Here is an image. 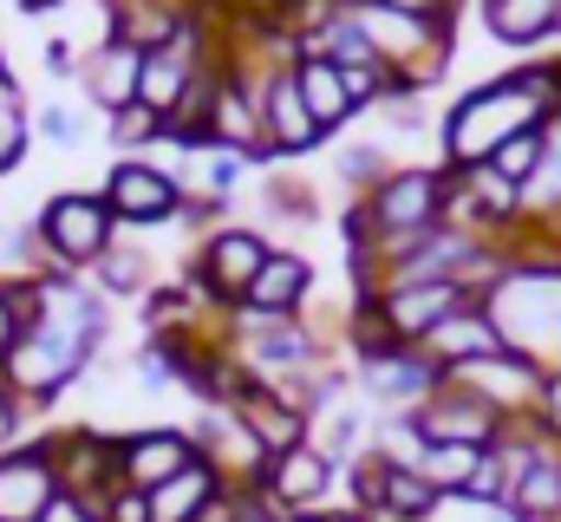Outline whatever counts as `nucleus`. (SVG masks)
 <instances>
[{
	"mask_svg": "<svg viewBox=\"0 0 561 522\" xmlns=\"http://www.w3.org/2000/svg\"><path fill=\"white\" fill-rule=\"evenodd\" d=\"M490 327L503 333V353H523L529 366L561 373V261H510V274L483 294Z\"/></svg>",
	"mask_w": 561,
	"mask_h": 522,
	"instance_id": "1",
	"label": "nucleus"
},
{
	"mask_svg": "<svg viewBox=\"0 0 561 522\" xmlns=\"http://www.w3.org/2000/svg\"><path fill=\"white\" fill-rule=\"evenodd\" d=\"M542 125H549V112H542L510 72H496V79L470 86V92L437 118V150H444L450 170H477V163H490L510 137L542 130Z\"/></svg>",
	"mask_w": 561,
	"mask_h": 522,
	"instance_id": "2",
	"label": "nucleus"
},
{
	"mask_svg": "<svg viewBox=\"0 0 561 522\" xmlns=\"http://www.w3.org/2000/svg\"><path fill=\"white\" fill-rule=\"evenodd\" d=\"M33 236H39V256L53 261V274H85L125 229L99 190H59L33 209Z\"/></svg>",
	"mask_w": 561,
	"mask_h": 522,
	"instance_id": "3",
	"label": "nucleus"
},
{
	"mask_svg": "<svg viewBox=\"0 0 561 522\" xmlns=\"http://www.w3.org/2000/svg\"><path fill=\"white\" fill-rule=\"evenodd\" d=\"M275 256V242L262 236V229H242V223H222V229H209L203 236V249H196V268L183 274L216 314H236L242 300H249V287H255V274H262V261Z\"/></svg>",
	"mask_w": 561,
	"mask_h": 522,
	"instance_id": "4",
	"label": "nucleus"
},
{
	"mask_svg": "<svg viewBox=\"0 0 561 522\" xmlns=\"http://www.w3.org/2000/svg\"><path fill=\"white\" fill-rule=\"evenodd\" d=\"M99 196H105V209L118 216V229H125V236H144V229L176 223V216H183V203H190L183 177H170L157 157H118V163L105 170Z\"/></svg>",
	"mask_w": 561,
	"mask_h": 522,
	"instance_id": "5",
	"label": "nucleus"
},
{
	"mask_svg": "<svg viewBox=\"0 0 561 522\" xmlns=\"http://www.w3.org/2000/svg\"><path fill=\"white\" fill-rule=\"evenodd\" d=\"M444 183H450L444 163H399V170H392L373 196H359V203H366V216H373L379 236H424V229L444 223Z\"/></svg>",
	"mask_w": 561,
	"mask_h": 522,
	"instance_id": "6",
	"label": "nucleus"
},
{
	"mask_svg": "<svg viewBox=\"0 0 561 522\" xmlns=\"http://www.w3.org/2000/svg\"><path fill=\"white\" fill-rule=\"evenodd\" d=\"M46 451H53V470H59V490L72 497H105L118 484V431H99V424H59L46 431Z\"/></svg>",
	"mask_w": 561,
	"mask_h": 522,
	"instance_id": "7",
	"label": "nucleus"
},
{
	"mask_svg": "<svg viewBox=\"0 0 561 522\" xmlns=\"http://www.w3.org/2000/svg\"><path fill=\"white\" fill-rule=\"evenodd\" d=\"M444 379L470 386L496 418H536V411H542V386H549V373L529 366L523 353H490V360H470V366H457V373H444Z\"/></svg>",
	"mask_w": 561,
	"mask_h": 522,
	"instance_id": "8",
	"label": "nucleus"
},
{
	"mask_svg": "<svg viewBox=\"0 0 561 522\" xmlns=\"http://www.w3.org/2000/svg\"><path fill=\"white\" fill-rule=\"evenodd\" d=\"M412 418H419L424 444H477V451H490V444L503 438V424H510V418H496L477 392L457 386V379H444Z\"/></svg>",
	"mask_w": 561,
	"mask_h": 522,
	"instance_id": "9",
	"label": "nucleus"
},
{
	"mask_svg": "<svg viewBox=\"0 0 561 522\" xmlns=\"http://www.w3.org/2000/svg\"><path fill=\"white\" fill-rule=\"evenodd\" d=\"M196 464V438L183 431V424H138V431H118V484H131V490H157V484H170L176 470H190Z\"/></svg>",
	"mask_w": 561,
	"mask_h": 522,
	"instance_id": "10",
	"label": "nucleus"
},
{
	"mask_svg": "<svg viewBox=\"0 0 561 522\" xmlns=\"http://www.w3.org/2000/svg\"><path fill=\"white\" fill-rule=\"evenodd\" d=\"M262 490H268V503L287 510V517L333 510V497H340V464H333V457H320L313 444H300V451H287V457H268ZM340 510H346V503H340Z\"/></svg>",
	"mask_w": 561,
	"mask_h": 522,
	"instance_id": "11",
	"label": "nucleus"
},
{
	"mask_svg": "<svg viewBox=\"0 0 561 522\" xmlns=\"http://www.w3.org/2000/svg\"><path fill=\"white\" fill-rule=\"evenodd\" d=\"M53 497H59V470H53L46 438L0 451V522H39Z\"/></svg>",
	"mask_w": 561,
	"mask_h": 522,
	"instance_id": "12",
	"label": "nucleus"
},
{
	"mask_svg": "<svg viewBox=\"0 0 561 522\" xmlns=\"http://www.w3.org/2000/svg\"><path fill=\"white\" fill-rule=\"evenodd\" d=\"M190 438H196V457L222 470V484H262L268 451L255 444V431H249L229 405H209V411L190 424Z\"/></svg>",
	"mask_w": 561,
	"mask_h": 522,
	"instance_id": "13",
	"label": "nucleus"
},
{
	"mask_svg": "<svg viewBox=\"0 0 561 522\" xmlns=\"http://www.w3.org/2000/svg\"><path fill=\"white\" fill-rule=\"evenodd\" d=\"M437 386H444V366H431L419 347H399L392 360L353 373V392H359L366 405H379V411H419Z\"/></svg>",
	"mask_w": 561,
	"mask_h": 522,
	"instance_id": "14",
	"label": "nucleus"
},
{
	"mask_svg": "<svg viewBox=\"0 0 561 522\" xmlns=\"http://www.w3.org/2000/svg\"><path fill=\"white\" fill-rule=\"evenodd\" d=\"M379 307H386V320H392V333H399L405 347H424L457 307H477V300H470L457 281H412V287H386Z\"/></svg>",
	"mask_w": 561,
	"mask_h": 522,
	"instance_id": "15",
	"label": "nucleus"
},
{
	"mask_svg": "<svg viewBox=\"0 0 561 522\" xmlns=\"http://www.w3.org/2000/svg\"><path fill=\"white\" fill-rule=\"evenodd\" d=\"M262 137H268V163L307 157L313 144H327V130L307 118V105H300V92H294V59L268 72V92H262Z\"/></svg>",
	"mask_w": 561,
	"mask_h": 522,
	"instance_id": "16",
	"label": "nucleus"
},
{
	"mask_svg": "<svg viewBox=\"0 0 561 522\" xmlns=\"http://www.w3.org/2000/svg\"><path fill=\"white\" fill-rule=\"evenodd\" d=\"M105 39H125L138 53H163L190 33V0H99Z\"/></svg>",
	"mask_w": 561,
	"mask_h": 522,
	"instance_id": "17",
	"label": "nucleus"
},
{
	"mask_svg": "<svg viewBox=\"0 0 561 522\" xmlns=\"http://www.w3.org/2000/svg\"><path fill=\"white\" fill-rule=\"evenodd\" d=\"M307 294H313V261L294 256V249H275L262 261V274H255V287H249V300L236 314H249V320H294L307 307Z\"/></svg>",
	"mask_w": 561,
	"mask_h": 522,
	"instance_id": "18",
	"label": "nucleus"
},
{
	"mask_svg": "<svg viewBox=\"0 0 561 522\" xmlns=\"http://www.w3.org/2000/svg\"><path fill=\"white\" fill-rule=\"evenodd\" d=\"M477 20L510 53H529V46L561 39V0H477Z\"/></svg>",
	"mask_w": 561,
	"mask_h": 522,
	"instance_id": "19",
	"label": "nucleus"
},
{
	"mask_svg": "<svg viewBox=\"0 0 561 522\" xmlns=\"http://www.w3.org/2000/svg\"><path fill=\"white\" fill-rule=\"evenodd\" d=\"M79 79H85L92 105H99L105 118H118L125 105H138L144 53H138V46H125V39H99V46H92V59L79 66Z\"/></svg>",
	"mask_w": 561,
	"mask_h": 522,
	"instance_id": "20",
	"label": "nucleus"
},
{
	"mask_svg": "<svg viewBox=\"0 0 561 522\" xmlns=\"http://www.w3.org/2000/svg\"><path fill=\"white\" fill-rule=\"evenodd\" d=\"M294 92H300L307 118L327 130V137L359 112V105H353V92H346V72H340L333 59H320V53H294Z\"/></svg>",
	"mask_w": 561,
	"mask_h": 522,
	"instance_id": "21",
	"label": "nucleus"
},
{
	"mask_svg": "<svg viewBox=\"0 0 561 522\" xmlns=\"http://www.w3.org/2000/svg\"><path fill=\"white\" fill-rule=\"evenodd\" d=\"M431 366H444V373H457V366H470V360H490V353H503V333L490 327V314L483 307H457L431 340L419 347Z\"/></svg>",
	"mask_w": 561,
	"mask_h": 522,
	"instance_id": "22",
	"label": "nucleus"
},
{
	"mask_svg": "<svg viewBox=\"0 0 561 522\" xmlns=\"http://www.w3.org/2000/svg\"><path fill=\"white\" fill-rule=\"evenodd\" d=\"M307 444H313L320 457H333L340 470H346V464H359V457L373 451V411H366V398L353 392V398H340L333 411H320Z\"/></svg>",
	"mask_w": 561,
	"mask_h": 522,
	"instance_id": "23",
	"label": "nucleus"
},
{
	"mask_svg": "<svg viewBox=\"0 0 561 522\" xmlns=\"http://www.w3.org/2000/svg\"><path fill=\"white\" fill-rule=\"evenodd\" d=\"M222 490H229V484H222V470L196 457L190 470H176L170 484H157V490H150V522H196L216 497H222Z\"/></svg>",
	"mask_w": 561,
	"mask_h": 522,
	"instance_id": "24",
	"label": "nucleus"
},
{
	"mask_svg": "<svg viewBox=\"0 0 561 522\" xmlns=\"http://www.w3.org/2000/svg\"><path fill=\"white\" fill-rule=\"evenodd\" d=\"M523 223L529 229H561V125L549 118V150L536 163V177L523 183Z\"/></svg>",
	"mask_w": 561,
	"mask_h": 522,
	"instance_id": "25",
	"label": "nucleus"
},
{
	"mask_svg": "<svg viewBox=\"0 0 561 522\" xmlns=\"http://www.w3.org/2000/svg\"><path fill=\"white\" fill-rule=\"evenodd\" d=\"M92 287L99 294H150V256L138 236H118L105 256L92 261Z\"/></svg>",
	"mask_w": 561,
	"mask_h": 522,
	"instance_id": "26",
	"label": "nucleus"
},
{
	"mask_svg": "<svg viewBox=\"0 0 561 522\" xmlns=\"http://www.w3.org/2000/svg\"><path fill=\"white\" fill-rule=\"evenodd\" d=\"M483 457H490V451H477V444H424L419 470L431 477V490H437V497H463V490L477 484Z\"/></svg>",
	"mask_w": 561,
	"mask_h": 522,
	"instance_id": "27",
	"label": "nucleus"
},
{
	"mask_svg": "<svg viewBox=\"0 0 561 522\" xmlns=\"http://www.w3.org/2000/svg\"><path fill=\"white\" fill-rule=\"evenodd\" d=\"M333 170H340V183H346L353 203H359V196H373L399 163H386V144H340V163H333Z\"/></svg>",
	"mask_w": 561,
	"mask_h": 522,
	"instance_id": "28",
	"label": "nucleus"
},
{
	"mask_svg": "<svg viewBox=\"0 0 561 522\" xmlns=\"http://www.w3.org/2000/svg\"><path fill=\"white\" fill-rule=\"evenodd\" d=\"M33 274H7L0 281V360L20 347V333H26V320H33Z\"/></svg>",
	"mask_w": 561,
	"mask_h": 522,
	"instance_id": "29",
	"label": "nucleus"
},
{
	"mask_svg": "<svg viewBox=\"0 0 561 522\" xmlns=\"http://www.w3.org/2000/svg\"><path fill=\"white\" fill-rule=\"evenodd\" d=\"M26 99H20V86L13 79H0V177L26 157Z\"/></svg>",
	"mask_w": 561,
	"mask_h": 522,
	"instance_id": "30",
	"label": "nucleus"
},
{
	"mask_svg": "<svg viewBox=\"0 0 561 522\" xmlns=\"http://www.w3.org/2000/svg\"><path fill=\"white\" fill-rule=\"evenodd\" d=\"M542 150H549V125H542V130H523V137H510V144H503V150L490 157V170H496V177H510V183L523 190V183L536 177Z\"/></svg>",
	"mask_w": 561,
	"mask_h": 522,
	"instance_id": "31",
	"label": "nucleus"
},
{
	"mask_svg": "<svg viewBox=\"0 0 561 522\" xmlns=\"http://www.w3.org/2000/svg\"><path fill=\"white\" fill-rule=\"evenodd\" d=\"M112 125V144H118V157H144L157 137H163V118L157 112H144V105H125L118 118H105Z\"/></svg>",
	"mask_w": 561,
	"mask_h": 522,
	"instance_id": "32",
	"label": "nucleus"
},
{
	"mask_svg": "<svg viewBox=\"0 0 561 522\" xmlns=\"http://www.w3.org/2000/svg\"><path fill=\"white\" fill-rule=\"evenodd\" d=\"M99 522H150V497L131 490V484H112L99 497Z\"/></svg>",
	"mask_w": 561,
	"mask_h": 522,
	"instance_id": "33",
	"label": "nucleus"
},
{
	"mask_svg": "<svg viewBox=\"0 0 561 522\" xmlns=\"http://www.w3.org/2000/svg\"><path fill=\"white\" fill-rule=\"evenodd\" d=\"M379 118H386V130H392V137H424V130H437L419 99H386V105H379Z\"/></svg>",
	"mask_w": 561,
	"mask_h": 522,
	"instance_id": "34",
	"label": "nucleus"
},
{
	"mask_svg": "<svg viewBox=\"0 0 561 522\" xmlns=\"http://www.w3.org/2000/svg\"><path fill=\"white\" fill-rule=\"evenodd\" d=\"M431 522H516L510 503H477V497H444Z\"/></svg>",
	"mask_w": 561,
	"mask_h": 522,
	"instance_id": "35",
	"label": "nucleus"
},
{
	"mask_svg": "<svg viewBox=\"0 0 561 522\" xmlns=\"http://www.w3.org/2000/svg\"><path fill=\"white\" fill-rule=\"evenodd\" d=\"M13 444H26V398L0 379V451H13Z\"/></svg>",
	"mask_w": 561,
	"mask_h": 522,
	"instance_id": "36",
	"label": "nucleus"
},
{
	"mask_svg": "<svg viewBox=\"0 0 561 522\" xmlns=\"http://www.w3.org/2000/svg\"><path fill=\"white\" fill-rule=\"evenodd\" d=\"M39 522H99V503L92 497H72V490H59L53 503H46V517Z\"/></svg>",
	"mask_w": 561,
	"mask_h": 522,
	"instance_id": "37",
	"label": "nucleus"
},
{
	"mask_svg": "<svg viewBox=\"0 0 561 522\" xmlns=\"http://www.w3.org/2000/svg\"><path fill=\"white\" fill-rule=\"evenodd\" d=\"M39 66H46L53 79H72V72H79V53H72V39H59V33H53V39L39 46Z\"/></svg>",
	"mask_w": 561,
	"mask_h": 522,
	"instance_id": "38",
	"label": "nucleus"
},
{
	"mask_svg": "<svg viewBox=\"0 0 561 522\" xmlns=\"http://www.w3.org/2000/svg\"><path fill=\"white\" fill-rule=\"evenodd\" d=\"M392 13H412V20H457V0H379Z\"/></svg>",
	"mask_w": 561,
	"mask_h": 522,
	"instance_id": "39",
	"label": "nucleus"
},
{
	"mask_svg": "<svg viewBox=\"0 0 561 522\" xmlns=\"http://www.w3.org/2000/svg\"><path fill=\"white\" fill-rule=\"evenodd\" d=\"M39 130H46L53 144H72V137H79V118H72L66 105H46V112H39Z\"/></svg>",
	"mask_w": 561,
	"mask_h": 522,
	"instance_id": "40",
	"label": "nucleus"
},
{
	"mask_svg": "<svg viewBox=\"0 0 561 522\" xmlns=\"http://www.w3.org/2000/svg\"><path fill=\"white\" fill-rule=\"evenodd\" d=\"M275 522H300V517H287V510H280V517H275Z\"/></svg>",
	"mask_w": 561,
	"mask_h": 522,
	"instance_id": "41",
	"label": "nucleus"
},
{
	"mask_svg": "<svg viewBox=\"0 0 561 522\" xmlns=\"http://www.w3.org/2000/svg\"><path fill=\"white\" fill-rule=\"evenodd\" d=\"M0 79H7V53H0Z\"/></svg>",
	"mask_w": 561,
	"mask_h": 522,
	"instance_id": "42",
	"label": "nucleus"
},
{
	"mask_svg": "<svg viewBox=\"0 0 561 522\" xmlns=\"http://www.w3.org/2000/svg\"><path fill=\"white\" fill-rule=\"evenodd\" d=\"M353 522H373V517H353Z\"/></svg>",
	"mask_w": 561,
	"mask_h": 522,
	"instance_id": "43",
	"label": "nucleus"
}]
</instances>
